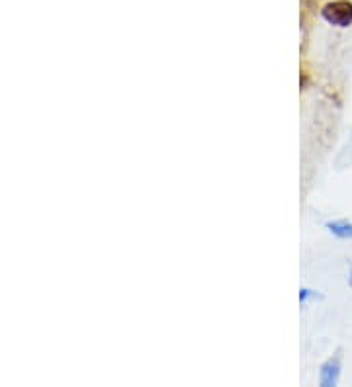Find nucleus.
<instances>
[{"label":"nucleus","mask_w":352,"mask_h":387,"mask_svg":"<svg viewBox=\"0 0 352 387\" xmlns=\"http://www.w3.org/2000/svg\"><path fill=\"white\" fill-rule=\"evenodd\" d=\"M325 229L333 237H336V239H352V221H348V219H333V221H327Z\"/></svg>","instance_id":"3"},{"label":"nucleus","mask_w":352,"mask_h":387,"mask_svg":"<svg viewBox=\"0 0 352 387\" xmlns=\"http://www.w3.org/2000/svg\"><path fill=\"white\" fill-rule=\"evenodd\" d=\"M313 297H321V295L315 294V290H309V287H302V290H299V303H302V305H307Z\"/></svg>","instance_id":"4"},{"label":"nucleus","mask_w":352,"mask_h":387,"mask_svg":"<svg viewBox=\"0 0 352 387\" xmlns=\"http://www.w3.org/2000/svg\"><path fill=\"white\" fill-rule=\"evenodd\" d=\"M321 18L335 28H351L352 26V2L351 0H333L321 8Z\"/></svg>","instance_id":"1"},{"label":"nucleus","mask_w":352,"mask_h":387,"mask_svg":"<svg viewBox=\"0 0 352 387\" xmlns=\"http://www.w3.org/2000/svg\"><path fill=\"white\" fill-rule=\"evenodd\" d=\"M341 380V360L336 356L325 360L319 368V386L335 387Z\"/></svg>","instance_id":"2"},{"label":"nucleus","mask_w":352,"mask_h":387,"mask_svg":"<svg viewBox=\"0 0 352 387\" xmlns=\"http://www.w3.org/2000/svg\"><path fill=\"white\" fill-rule=\"evenodd\" d=\"M348 286L352 290V264H351V270H348Z\"/></svg>","instance_id":"5"}]
</instances>
